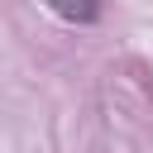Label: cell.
Instances as JSON below:
<instances>
[{"mask_svg":"<svg viewBox=\"0 0 153 153\" xmlns=\"http://www.w3.org/2000/svg\"><path fill=\"white\" fill-rule=\"evenodd\" d=\"M43 5L67 24H96L100 19V0H43Z\"/></svg>","mask_w":153,"mask_h":153,"instance_id":"1","label":"cell"}]
</instances>
